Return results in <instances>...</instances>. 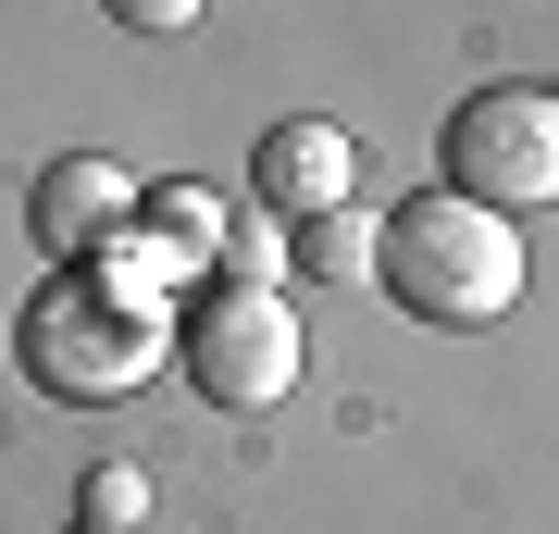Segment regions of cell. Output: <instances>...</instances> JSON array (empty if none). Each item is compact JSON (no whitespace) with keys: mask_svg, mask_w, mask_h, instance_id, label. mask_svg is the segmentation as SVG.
Wrapping results in <instances>:
<instances>
[{"mask_svg":"<svg viewBox=\"0 0 559 534\" xmlns=\"http://www.w3.org/2000/svg\"><path fill=\"white\" fill-rule=\"evenodd\" d=\"M75 522H87V534H138V522H150V473H124V460H100V473L75 485Z\"/></svg>","mask_w":559,"mask_h":534,"instance_id":"obj_9","label":"cell"},{"mask_svg":"<svg viewBox=\"0 0 559 534\" xmlns=\"http://www.w3.org/2000/svg\"><path fill=\"white\" fill-rule=\"evenodd\" d=\"M373 261H385V212H360V199H336V212L299 224V274H323V286H373Z\"/></svg>","mask_w":559,"mask_h":534,"instance_id":"obj_8","label":"cell"},{"mask_svg":"<svg viewBox=\"0 0 559 534\" xmlns=\"http://www.w3.org/2000/svg\"><path fill=\"white\" fill-rule=\"evenodd\" d=\"M448 187L485 212H547L559 199V87H473L448 112Z\"/></svg>","mask_w":559,"mask_h":534,"instance_id":"obj_4","label":"cell"},{"mask_svg":"<svg viewBox=\"0 0 559 534\" xmlns=\"http://www.w3.org/2000/svg\"><path fill=\"white\" fill-rule=\"evenodd\" d=\"M25 373H38L50 397H75V411H100V397H138L162 360H175V311L150 298V274L100 286L87 261H62V274L25 298Z\"/></svg>","mask_w":559,"mask_h":534,"instance_id":"obj_1","label":"cell"},{"mask_svg":"<svg viewBox=\"0 0 559 534\" xmlns=\"http://www.w3.org/2000/svg\"><path fill=\"white\" fill-rule=\"evenodd\" d=\"M138 224L162 237V261H224V237H237L224 187H200V175H175V187H138Z\"/></svg>","mask_w":559,"mask_h":534,"instance_id":"obj_7","label":"cell"},{"mask_svg":"<svg viewBox=\"0 0 559 534\" xmlns=\"http://www.w3.org/2000/svg\"><path fill=\"white\" fill-rule=\"evenodd\" d=\"M25 224H38L50 261H100V237L138 224V175H124L112 150H62V162H38V187H25Z\"/></svg>","mask_w":559,"mask_h":534,"instance_id":"obj_5","label":"cell"},{"mask_svg":"<svg viewBox=\"0 0 559 534\" xmlns=\"http://www.w3.org/2000/svg\"><path fill=\"white\" fill-rule=\"evenodd\" d=\"M373 286H399V311L436 323V336H485V323H510V298H522V237H510V212H485V199H460V187L399 199Z\"/></svg>","mask_w":559,"mask_h":534,"instance_id":"obj_2","label":"cell"},{"mask_svg":"<svg viewBox=\"0 0 559 534\" xmlns=\"http://www.w3.org/2000/svg\"><path fill=\"white\" fill-rule=\"evenodd\" d=\"M75 534H87V522H75Z\"/></svg>","mask_w":559,"mask_h":534,"instance_id":"obj_12","label":"cell"},{"mask_svg":"<svg viewBox=\"0 0 559 534\" xmlns=\"http://www.w3.org/2000/svg\"><path fill=\"white\" fill-rule=\"evenodd\" d=\"M249 187H261V212L286 224V237H299L311 212H336V199H360V162H348V138L323 112H286L274 138L249 150Z\"/></svg>","mask_w":559,"mask_h":534,"instance_id":"obj_6","label":"cell"},{"mask_svg":"<svg viewBox=\"0 0 559 534\" xmlns=\"http://www.w3.org/2000/svg\"><path fill=\"white\" fill-rule=\"evenodd\" d=\"M175 360L200 373L212 411H274V397H299V360H311L299 298L286 286H212L200 311L175 323Z\"/></svg>","mask_w":559,"mask_h":534,"instance_id":"obj_3","label":"cell"},{"mask_svg":"<svg viewBox=\"0 0 559 534\" xmlns=\"http://www.w3.org/2000/svg\"><path fill=\"white\" fill-rule=\"evenodd\" d=\"M200 13H212V0H112L124 38H200Z\"/></svg>","mask_w":559,"mask_h":534,"instance_id":"obj_11","label":"cell"},{"mask_svg":"<svg viewBox=\"0 0 559 534\" xmlns=\"http://www.w3.org/2000/svg\"><path fill=\"white\" fill-rule=\"evenodd\" d=\"M286 261H299V237H286V224H237L212 274H224V286H286Z\"/></svg>","mask_w":559,"mask_h":534,"instance_id":"obj_10","label":"cell"}]
</instances>
